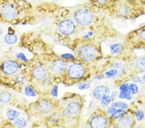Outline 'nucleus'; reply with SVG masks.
<instances>
[{
    "label": "nucleus",
    "instance_id": "f257e3e1",
    "mask_svg": "<svg viewBox=\"0 0 145 128\" xmlns=\"http://www.w3.org/2000/svg\"><path fill=\"white\" fill-rule=\"evenodd\" d=\"M93 14L88 9H80L75 14V19L79 25L82 26H87L93 21Z\"/></svg>",
    "mask_w": 145,
    "mask_h": 128
},
{
    "label": "nucleus",
    "instance_id": "f03ea898",
    "mask_svg": "<svg viewBox=\"0 0 145 128\" xmlns=\"http://www.w3.org/2000/svg\"><path fill=\"white\" fill-rule=\"evenodd\" d=\"M96 51L92 46L86 45L82 46L79 50V58L85 62H90L94 59Z\"/></svg>",
    "mask_w": 145,
    "mask_h": 128
},
{
    "label": "nucleus",
    "instance_id": "7ed1b4c3",
    "mask_svg": "<svg viewBox=\"0 0 145 128\" xmlns=\"http://www.w3.org/2000/svg\"><path fill=\"white\" fill-rule=\"evenodd\" d=\"M85 73V67L80 64H72L68 70V74L69 76L73 79L80 78L84 76Z\"/></svg>",
    "mask_w": 145,
    "mask_h": 128
},
{
    "label": "nucleus",
    "instance_id": "20e7f679",
    "mask_svg": "<svg viewBox=\"0 0 145 128\" xmlns=\"http://www.w3.org/2000/svg\"><path fill=\"white\" fill-rule=\"evenodd\" d=\"M1 13L5 19L11 20L16 18L18 15V11L12 5L6 3L1 6Z\"/></svg>",
    "mask_w": 145,
    "mask_h": 128
},
{
    "label": "nucleus",
    "instance_id": "39448f33",
    "mask_svg": "<svg viewBox=\"0 0 145 128\" xmlns=\"http://www.w3.org/2000/svg\"><path fill=\"white\" fill-rule=\"evenodd\" d=\"M59 30L63 34H72L74 32L75 25L71 20H65L60 23Z\"/></svg>",
    "mask_w": 145,
    "mask_h": 128
},
{
    "label": "nucleus",
    "instance_id": "423d86ee",
    "mask_svg": "<svg viewBox=\"0 0 145 128\" xmlns=\"http://www.w3.org/2000/svg\"><path fill=\"white\" fill-rule=\"evenodd\" d=\"M108 125L106 118L101 115H97L92 118L90 122L91 128H106Z\"/></svg>",
    "mask_w": 145,
    "mask_h": 128
},
{
    "label": "nucleus",
    "instance_id": "0eeeda50",
    "mask_svg": "<svg viewBox=\"0 0 145 128\" xmlns=\"http://www.w3.org/2000/svg\"><path fill=\"white\" fill-rule=\"evenodd\" d=\"M110 89L108 87L105 85L97 86L93 89V95L97 100H101L105 97L108 96Z\"/></svg>",
    "mask_w": 145,
    "mask_h": 128
},
{
    "label": "nucleus",
    "instance_id": "6e6552de",
    "mask_svg": "<svg viewBox=\"0 0 145 128\" xmlns=\"http://www.w3.org/2000/svg\"><path fill=\"white\" fill-rule=\"evenodd\" d=\"M19 69L18 63L13 60H8L3 65V71L7 74H13L16 73Z\"/></svg>",
    "mask_w": 145,
    "mask_h": 128
},
{
    "label": "nucleus",
    "instance_id": "1a4fd4ad",
    "mask_svg": "<svg viewBox=\"0 0 145 128\" xmlns=\"http://www.w3.org/2000/svg\"><path fill=\"white\" fill-rule=\"evenodd\" d=\"M67 62L63 60H57L52 63V71L54 73L59 74L63 73L67 67Z\"/></svg>",
    "mask_w": 145,
    "mask_h": 128
},
{
    "label": "nucleus",
    "instance_id": "9d476101",
    "mask_svg": "<svg viewBox=\"0 0 145 128\" xmlns=\"http://www.w3.org/2000/svg\"><path fill=\"white\" fill-rule=\"evenodd\" d=\"M133 124V118L131 116H126L121 117L118 121L119 128H131Z\"/></svg>",
    "mask_w": 145,
    "mask_h": 128
},
{
    "label": "nucleus",
    "instance_id": "9b49d317",
    "mask_svg": "<svg viewBox=\"0 0 145 128\" xmlns=\"http://www.w3.org/2000/svg\"><path fill=\"white\" fill-rule=\"evenodd\" d=\"M47 74L46 70L43 67H37L34 69L33 76L34 77L38 80H41L45 79Z\"/></svg>",
    "mask_w": 145,
    "mask_h": 128
},
{
    "label": "nucleus",
    "instance_id": "f8f14e48",
    "mask_svg": "<svg viewBox=\"0 0 145 128\" xmlns=\"http://www.w3.org/2000/svg\"><path fill=\"white\" fill-rule=\"evenodd\" d=\"M80 105L77 102H72L67 106V111L71 115H77L80 111Z\"/></svg>",
    "mask_w": 145,
    "mask_h": 128
},
{
    "label": "nucleus",
    "instance_id": "ddd939ff",
    "mask_svg": "<svg viewBox=\"0 0 145 128\" xmlns=\"http://www.w3.org/2000/svg\"><path fill=\"white\" fill-rule=\"evenodd\" d=\"M39 110L42 113H49L52 109V105H51L50 102L44 100L41 101L40 103L39 104Z\"/></svg>",
    "mask_w": 145,
    "mask_h": 128
},
{
    "label": "nucleus",
    "instance_id": "4468645a",
    "mask_svg": "<svg viewBox=\"0 0 145 128\" xmlns=\"http://www.w3.org/2000/svg\"><path fill=\"white\" fill-rule=\"evenodd\" d=\"M12 99V96L10 93L3 91L0 93V102L3 104H7L10 102Z\"/></svg>",
    "mask_w": 145,
    "mask_h": 128
},
{
    "label": "nucleus",
    "instance_id": "2eb2a0df",
    "mask_svg": "<svg viewBox=\"0 0 145 128\" xmlns=\"http://www.w3.org/2000/svg\"><path fill=\"white\" fill-rule=\"evenodd\" d=\"M20 113L18 111L14 110V109H9L6 113L7 117L8 118V120H16L19 116H20Z\"/></svg>",
    "mask_w": 145,
    "mask_h": 128
},
{
    "label": "nucleus",
    "instance_id": "dca6fc26",
    "mask_svg": "<svg viewBox=\"0 0 145 128\" xmlns=\"http://www.w3.org/2000/svg\"><path fill=\"white\" fill-rule=\"evenodd\" d=\"M5 41L8 44H14L18 41V37L14 34H7L5 37Z\"/></svg>",
    "mask_w": 145,
    "mask_h": 128
},
{
    "label": "nucleus",
    "instance_id": "f3484780",
    "mask_svg": "<svg viewBox=\"0 0 145 128\" xmlns=\"http://www.w3.org/2000/svg\"><path fill=\"white\" fill-rule=\"evenodd\" d=\"M110 50L112 54H119L123 50V45L121 43L114 44L110 47Z\"/></svg>",
    "mask_w": 145,
    "mask_h": 128
},
{
    "label": "nucleus",
    "instance_id": "a211bd4d",
    "mask_svg": "<svg viewBox=\"0 0 145 128\" xmlns=\"http://www.w3.org/2000/svg\"><path fill=\"white\" fill-rule=\"evenodd\" d=\"M137 69L141 71H145V58H139L135 62Z\"/></svg>",
    "mask_w": 145,
    "mask_h": 128
},
{
    "label": "nucleus",
    "instance_id": "6ab92c4d",
    "mask_svg": "<svg viewBox=\"0 0 145 128\" xmlns=\"http://www.w3.org/2000/svg\"><path fill=\"white\" fill-rule=\"evenodd\" d=\"M14 124L18 127L23 128L27 125V121L23 117L18 118L14 121Z\"/></svg>",
    "mask_w": 145,
    "mask_h": 128
},
{
    "label": "nucleus",
    "instance_id": "aec40b11",
    "mask_svg": "<svg viewBox=\"0 0 145 128\" xmlns=\"http://www.w3.org/2000/svg\"><path fill=\"white\" fill-rule=\"evenodd\" d=\"M126 111L124 109H118L112 115V116L114 118H119L123 117L125 115Z\"/></svg>",
    "mask_w": 145,
    "mask_h": 128
},
{
    "label": "nucleus",
    "instance_id": "412c9836",
    "mask_svg": "<svg viewBox=\"0 0 145 128\" xmlns=\"http://www.w3.org/2000/svg\"><path fill=\"white\" fill-rule=\"evenodd\" d=\"M130 93H131L130 91L121 92L119 95V97L121 99H127V100H130L132 99V96H131Z\"/></svg>",
    "mask_w": 145,
    "mask_h": 128
},
{
    "label": "nucleus",
    "instance_id": "4be33fe9",
    "mask_svg": "<svg viewBox=\"0 0 145 128\" xmlns=\"http://www.w3.org/2000/svg\"><path fill=\"white\" fill-rule=\"evenodd\" d=\"M112 106L114 107V108H121L122 109H126L128 108V104L125 103V102H115V103L112 104Z\"/></svg>",
    "mask_w": 145,
    "mask_h": 128
},
{
    "label": "nucleus",
    "instance_id": "5701e85b",
    "mask_svg": "<svg viewBox=\"0 0 145 128\" xmlns=\"http://www.w3.org/2000/svg\"><path fill=\"white\" fill-rule=\"evenodd\" d=\"M25 95H26L27 96H36V93H35V92L34 91V90L28 85H27L26 87H25Z\"/></svg>",
    "mask_w": 145,
    "mask_h": 128
},
{
    "label": "nucleus",
    "instance_id": "b1692460",
    "mask_svg": "<svg viewBox=\"0 0 145 128\" xmlns=\"http://www.w3.org/2000/svg\"><path fill=\"white\" fill-rule=\"evenodd\" d=\"M130 12V9L127 7H123L119 9V14L122 16H127Z\"/></svg>",
    "mask_w": 145,
    "mask_h": 128
},
{
    "label": "nucleus",
    "instance_id": "393cba45",
    "mask_svg": "<svg viewBox=\"0 0 145 128\" xmlns=\"http://www.w3.org/2000/svg\"><path fill=\"white\" fill-rule=\"evenodd\" d=\"M110 102H111V98L109 96L105 97L103 99L101 100V105L103 106V107H104V108H106V107L108 106Z\"/></svg>",
    "mask_w": 145,
    "mask_h": 128
},
{
    "label": "nucleus",
    "instance_id": "a878e982",
    "mask_svg": "<svg viewBox=\"0 0 145 128\" xmlns=\"http://www.w3.org/2000/svg\"><path fill=\"white\" fill-rule=\"evenodd\" d=\"M118 73V69H112L110 71H107L105 74L108 76V77H113V76H116V74Z\"/></svg>",
    "mask_w": 145,
    "mask_h": 128
},
{
    "label": "nucleus",
    "instance_id": "bb28decb",
    "mask_svg": "<svg viewBox=\"0 0 145 128\" xmlns=\"http://www.w3.org/2000/svg\"><path fill=\"white\" fill-rule=\"evenodd\" d=\"M135 117L139 121H141L144 118V113L141 110H138L135 113Z\"/></svg>",
    "mask_w": 145,
    "mask_h": 128
},
{
    "label": "nucleus",
    "instance_id": "cd10ccee",
    "mask_svg": "<svg viewBox=\"0 0 145 128\" xmlns=\"http://www.w3.org/2000/svg\"><path fill=\"white\" fill-rule=\"evenodd\" d=\"M130 89L131 93L134 95L137 94L138 92L137 86L135 84H134V83H132V84L130 85Z\"/></svg>",
    "mask_w": 145,
    "mask_h": 128
},
{
    "label": "nucleus",
    "instance_id": "c85d7f7f",
    "mask_svg": "<svg viewBox=\"0 0 145 128\" xmlns=\"http://www.w3.org/2000/svg\"><path fill=\"white\" fill-rule=\"evenodd\" d=\"M119 90H120L121 92L128 91H130V86L128 85V84H127V83H124V84L121 85L120 88H119Z\"/></svg>",
    "mask_w": 145,
    "mask_h": 128
},
{
    "label": "nucleus",
    "instance_id": "c756f323",
    "mask_svg": "<svg viewBox=\"0 0 145 128\" xmlns=\"http://www.w3.org/2000/svg\"><path fill=\"white\" fill-rule=\"evenodd\" d=\"M16 57L18 58L19 59L23 60V61H24V62L27 61V58H26V56H25V55L23 54V53H19V54L16 55Z\"/></svg>",
    "mask_w": 145,
    "mask_h": 128
},
{
    "label": "nucleus",
    "instance_id": "7c9ffc66",
    "mask_svg": "<svg viewBox=\"0 0 145 128\" xmlns=\"http://www.w3.org/2000/svg\"><path fill=\"white\" fill-rule=\"evenodd\" d=\"M58 94V87L57 86H54L51 91V95H53L54 96H57Z\"/></svg>",
    "mask_w": 145,
    "mask_h": 128
},
{
    "label": "nucleus",
    "instance_id": "2f4dec72",
    "mask_svg": "<svg viewBox=\"0 0 145 128\" xmlns=\"http://www.w3.org/2000/svg\"><path fill=\"white\" fill-rule=\"evenodd\" d=\"M90 87V84L89 83H84V84H81L79 85V89L83 90V89H88Z\"/></svg>",
    "mask_w": 145,
    "mask_h": 128
},
{
    "label": "nucleus",
    "instance_id": "473e14b6",
    "mask_svg": "<svg viewBox=\"0 0 145 128\" xmlns=\"http://www.w3.org/2000/svg\"><path fill=\"white\" fill-rule=\"evenodd\" d=\"M62 58H66V59H71V60H74V56L71 54H64L61 55Z\"/></svg>",
    "mask_w": 145,
    "mask_h": 128
},
{
    "label": "nucleus",
    "instance_id": "72a5a7b5",
    "mask_svg": "<svg viewBox=\"0 0 145 128\" xmlns=\"http://www.w3.org/2000/svg\"><path fill=\"white\" fill-rule=\"evenodd\" d=\"M117 110L116 108H114V107L113 106H110V108L108 109V113L109 114H111V115H112L115 111Z\"/></svg>",
    "mask_w": 145,
    "mask_h": 128
},
{
    "label": "nucleus",
    "instance_id": "f704fd0d",
    "mask_svg": "<svg viewBox=\"0 0 145 128\" xmlns=\"http://www.w3.org/2000/svg\"><path fill=\"white\" fill-rule=\"evenodd\" d=\"M110 1V0H97V2L99 4L105 5L107 3H108Z\"/></svg>",
    "mask_w": 145,
    "mask_h": 128
},
{
    "label": "nucleus",
    "instance_id": "c9c22d12",
    "mask_svg": "<svg viewBox=\"0 0 145 128\" xmlns=\"http://www.w3.org/2000/svg\"><path fill=\"white\" fill-rule=\"evenodd\" d=\"M132 80L134 81V82L139 83L140 82V80H141V78L139 77V76H134V77L132 78Z\"/></svg>",
    "mask_w": 145,
    "mask_h": 128
},
{
    "label": "nucleus",
    "instance_id": "e433bc0d",
    "mask_svg": "<svg viewBox=\"0 0 145 128\" xmlns=\"http://www.w3.org/2000/svg\"><path fill=\"white\" fill-rule=\"evenodd\" d=\"M141 38L142 39H143L144 41H145V29H144L141 32Z\"/></svg>",
    "mask_w": 145,
    "mask_h": 128
},
{
    "label": "nucleus",
    "instance_id": "4c0bfd02",
    "mask_svg": "<svg viewBox=\"0 0 145 128\" xmlns=\"http://www.w3.org/2000/svg\"><path fill=\"white\" fill-rule=\"evenodd\" d=\"M139 83H141V84H143V83H145V74L142 78H141V80H140Z\"/></svg>",
    "mask_w": 145,
    "mask_h": 128
},
{
    "label": "nucleus",
    "instance_id": "58836bf2",
    "mask_svg": "<svg viewBox=\"0 0 145 128\" xmlns=\"http://www.w3.org/2000/svg\"><path fill=\"white\" fill-rule=\"evenodd\" d=\"M103 78H104V76L102 75V74H101V75L97 76L96 79H98V80H101V79H103Z\"/></svg>",
    "mask_w": 145,
    "mask_h": 128
},
{
    "label": "nucleus",
    "instance_id": "ea45409f",
    "mask_svg": "<svg viewBox=\"0 0 145 128\" xmlns=\"http://www.w3.org/2000/svg\"><path fill=\"white\" fill-rule=\"evenodd\" d=\"M2 34H3V29H1V27H0V37L1 36V35H2Z\"/></svg>",
    "mask_w": 145,
    "mask_h": 128
}]
</instances>
